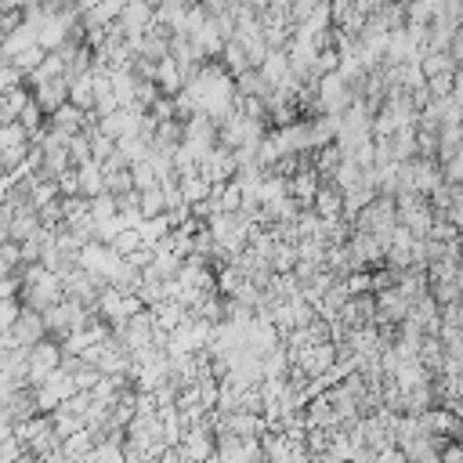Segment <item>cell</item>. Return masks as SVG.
<instances>
[{"label": "cell", "instance_id": "obj_1", "mask_svg": "<svg viewBox=\"0 0 463 463\" xmlns=\"http://www.w3.org/2000/svg\"><path fill=\"white\" fill-rule=\"evenodd\" d=\"M36 336H40V322H36V315H22V326H18V340L22 344H36Z\"/></svg>", "mask_w": 463, "mask_h": 463}]
</instances>
